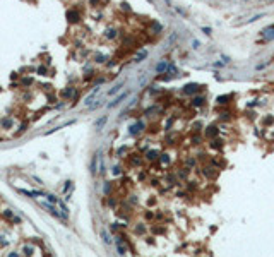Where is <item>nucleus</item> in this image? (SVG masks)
<instances>
[{
	"instance_id": "dca6fc26",
	"label": "nucleus",
	"mask_w": 274,
	"mask_h": 257,
	"mask_svg": "<svg viewBox=\"0 0 274 257\" xmlns=\"http://www.w3.org/2000/svg\"><path fill=\"white\" fill-rule=\"evenodd\" d=\"M211 147H214V149H219V147H223V141L214 139V141L211 142Z\"/></svg>"
},
{
	"instance_id": "7ed1b4c3",
	"label": "nucleus",
	"mask_w": 274,
	"mask_h": 257,
	"mask_svg": "<svg viewBox=\"0 0 274 257\" xmlns=\"http://www.w3.org/2000/svg\"><path fill=\"white\" fill-rule=\"evenodd\" d=\"M199 89H200L199 84H195V82H190V84H187L185 88L182 89V93H183V94H195Z\"/></svg>"
},
{
	"instance_id": "f3484780",
	"label": "nucleus",
	"mask_w": 274,
	"mask_h": 257,
	"mask_svg": "<svg viewBox=\"0 0 274 257\" xmlns=\"http://www.w3.org/2000/svg\"><path fill=\"white\" fill-rule=\"evenodd\" d=\"M274 124V117H266L264 120H262V125L264 127H267V125H272Z\"/></svg>"
},
{
	"instance_id": "412c9836",
	"label": "nucleus",
	"mask_w": 274,
	"mask_h": 257,
	"mask_svg": "<svg viewBox=\"0 0 274 257\" xmlns=\"http://www.w3.org/2000/svg\"><path fill=\"white\" fill-rule=\"evenodd\" d=\"M115 36H117V31H115V29H111V28H110V29H106V38L108 39L115 38Z\"/></svg>"
},
{
	"instance_id": "6ab92c4d",
	"label": "nucleus",
	"mask_w": 274,
	"mask_h": 257,
	"mask_svg": "<svg viewBox=\"0 0 274 257\" xmlns=\"http://www.w3.org/2000/svg\"><path fill=\"white\" fill-rule=\"evenodd\" d=\"M146 57H147V52H140V53H137V55H135V62H140V60H144V58H146Z\"/></svg>"
},
{
	"instance_id": "cd10ccee",
	"label": "nucleus",
	"mask_w": 274,
	"mask_h": 257,
	"mask_svg": "<svg viewBox=\"0 0 274 257\" xmlns=\"http://www.w3.org/2000/svg\"><path fill=\"white\" fill-rule=\"evenodd\" d=\"M111 192V183H104V194H110Z\"/></svg>"
},
{
	"instance_id": "a878e982",
	"label": "nucleus",
	"mask_w": 274,
	"mask_h": 257,
	"mask_svg": "<svg viewBox=\"0 0 274 257\" xmlns=\"http://www.w3.org/2000/svg\"><path fill=\"white\" fill-rule=\"evenodd\" d=\"M130 163H132V165H134V166H139L140 165V158H130Z\"/></svg>"
},
{
	"instance_id": "f03ea898",
	"label": "nucleus",
	"mask_w": 274,
	"mask_h": 257,
	"mask_svg": "<svg viewBox=\"0 0 274 257\" xmlns=\"http://www.w3.org/2000/svg\"><path fill=\"white\" fill-rule=\"evenodd\" d=\"M115 245H117V250H118L120 255L127 254V244L124 242V237H117V238H115Z\"/></svg>"
},
{
	"instance_id": "473e14b6",
	"label": "nucleus",
	"mask_w": 274,
	"mask_h": 257,
	"mask_svg": "<svg viewBox=\"0 0 274 257\" xmlns=\"http://www.w3.org/2000/svg\"><path fill=\"white\" fill-rule=\"evenodd\" d=\"M38 72H39V74H43V75H45V72H46V69H45V67H39V69H38Z\"/></svg>"
},
{
	"instance_id": "7c9ffc66",
	"label": "nucleus",
	"mask_w": 274,
	"mask_h": 257,
	"mask_svg": "<svg viewBox=\"0 0 274 257\" xmlns=\"http://www.w3.org/2000/svg\"><path fill=\"white\" fill-rule=\"evenodd\" d=\"M125 151H127V147H120V149H118V156H122Z\"/></svg>"
},
{
	"instance_id": "f8f14e48",
	"label": "nucleus",
	"mask_w": 274,
	"mask_h": 257,
	"mask_svg": "<svg viewBox=\"0 0 274 257\" xmlns=\"http://www.w3.org/2000/svg\"><path fill=\"white\" fill-rule=\"evenodd\" d=\"M154 70H156V72H165V70H168V62H161V64H158L156 67H154Z\"/></svg>"
},
{
	"instance_id": "9b49d317",
	"label": "nucleus",
	"mask_w": 274,
	"mask_h": 257,
	"mask_svg": "<svg viewBox=\"0 0 274 257\" xmlns=\"http://www.w3.org/2000/svg\"><path fill=\"white\" fill-rule=\"evenodd\" d=\"M204 96H197V98H194L192 100V106H202L204 105Z\"/></svg>"
},
{
	"instance_id": "ddd939ff",
	"label": "nucleus",
	"mask_w": 274,
	"mask_h": 257,
	"mask_svg": "<svg viewBox=\"0 0 274 257\" xmlns=\"http://www.w3.org/2000/svg\"><path fill=\"white\" fill-rule=\"evenodd\" d=\"M122 88H124V82H118V84L115 86V88H111V89H110V93H108V94H117V93L120 91Z\"/></svg>"
},
{
	"instance_id": "72a5a7b5",
	"label": "nucleus",
	"mask_w": 274,
	"mask_h": 257,
	"mask_svg": "<svg viewBox=\"0 0 274 257\" xmlns=\"http://www.w3.org/2000/svg\"><path fill=\"white\" fill-rule=\"evenodd\" d=\"M103 60H104L103 55H98V57H96V62H103Z\"/></svg>"
},
{
	"instance_id": "1a4fd4ad",
	"label": "nucleus",
	"mask_w": 274,
	"mask_h": 257,
	"mask_svg": "<svg viewBox=\"0 0 274 257\" xmlns=\"http://www.w3.org/2000/svg\"><path fill=\"white\" fill-rule=\"evenodd\" d=\"M264 38H266V41H269V39H272V38H274V26L267 28V29L264 31Z\"/></svg>"
},
{
	"instance_id": "aec40b11",
	"label": "nucleus",
	"mask_w": 274,
	"mask_h": 257,
	"mask_svg": "<svg viewBox=\"0 0 274 257\" xmlns=\"http://www.w3.org/2000/svg\"><path fill=\"white\" fill-rule=\"evenodd\" d=\"M104 124H106V117L99 118V120L96 122V129H98V130H99V129H103V125H104Z\"/></svg>"
},
{
	"instance_id": "4be33fe9",
	"label": "nucleus",
	"mask_w": 274,
	"mask_h": 257,
	"mask_svg": "<svg viewBox=\"0 0 274 257\" xmlns=\"http://www.w3.org/2000/svg\"><path fill=\"white\" fill-rule=\"evenodd\" d=\"M101 237H103V240L106 242V244H111V238H110V235L106 233V230H103V231H101Z\"/></svg>"
},
{
	"instance_id": "5701e85b",
	"label": "nucleus",
	"mask_w": 274,
	"mask_h": 257,
	"mask_svg": "<svg viewBox=\"0 0 274 257\" xmlns=\"http://www.w3.org/2000/svg\"><path fill=\"white\" fill-rule=\"evenodd\" d=\"M178 177H180V178H183V180H185L187 177H189V168H183V172H178Z\"/></svg>"
},
{
	"instance_id": "0eeeda50",
	"label": "nucleus",
	"mask_w": 274,
	"mask_h": 257,
	"mask_svg": "<svg viewBox=\"0 0 274 257\" xmlns=\"http://www.w3.org/2000/svg\"><path fill=\"white\" fill-rule=\"evenodd\" d=\"M127 96H129V91H127V93H122V94L118 96V98H115V101H111V103L108 105V106H110V108H113V106H117V105H120V103H122V101H124Z\"/></svg>"
},
{
	"instance_id": "58836bf2",
	"label": "nucleus",
	"mask_w": 274,
	"mask_h": 257,
	"mask_svg": "<svg viewBox=\"0 0 274 257\" xmlns=\"http://www.w3.org/2000/svg\"><path fill=\"white\" fill-rule=\"evenodd\" d=\"M91 3H93V5H96V3H98V0H91Z\"/></svg>"
},
{
	"instance_id": "c756f323",
	"label": "nucleus",
	"mask_w": 274,
	"mask_h": 257,
	"mask_svg": "<svg viewBox=\"0 0 274 257\" xmlns=\"http://www.w3.org/2000/svg\"><path fill=\"white\" fill-rule=\"evenodd\" d=\"M137 231H139V233H144V231H146V226H144V225H139V226H137Z\"/></svg>"
},
{
	"instance_id": "393cba45",
	"label": "nucleus",
	"mask_w": 274,
	"mask_h": 257,
	"mask_svg": "<svg viewBox=\"0 0 274 257\" xmlns=\"http://www.w3.org/2000/svg\"><path fill=\"white\" fill-rule=\"evenodd\" d=\"M31 254H33V247H31V245L28 247L26 245V247H24V255H31Z\"/></svg>"
},
{
	"instance_id": "c85d7f7f",
	"label": "nucleus",
	"mask_w": 274,
	"mask_h": 257,
	"mask_svg": "<svg viewBox=\"0 0 274 257\" xmlns=\"http://www.w3.org/2000/svg\"><path fill=\"white\" fill-rule=\"evenodd\" d=\"M12 124H14V122H12V120H7V118H5V120H2V125H3V127H10Z\"/></svg>"
},
{
	"instance_id": "a211bd4d",
	"label": "nucleus",
	"mask_w": 274,
	"mask_h": 257,
	"mask_svg": "<svg viewBox=\"0 0 274 257\" xmlns=\"http://www.w3.org/2000/svg\"><path fill=\"white\" fill-rule=\"evenodd\" d=\"M159 160H161V165H168V163H170V154L163 153V154H161V158H159Z\"/></svg>"
},
{
	"instance_id": "e433bc0d",
	"label": "nucleus",
	"mask_w": 274,
	"mask_h": 257,
	"mask_svg": "<svg viewBox=\"0 0 274 257\" xmlns=\"http://www.w3.org/2000/svg\"><path fill=\"white\" fill-rule=\"evenodd\" d=\"M108 202H110V206H111V208H113V206L117 204V201H115V199H110V201H108Z\"/></svg>"
},
{
	"instance_id": "f257e3e1",
	"label": "nucleus",
	"mask_w": 274,
	"mask_h": 257,
	"mask_svg": "<svg viewBox=\"0 0 274 257\" xmlns=\"http://www.w3.org/2000/svg\"><path fill=\"white\" fill-rule=\"evenodd\" d=\"M144 129H146V124L139 120V122H135L134 125H130V127H129V134H130V136H137V134L144 132Z\"/></svg>"
},
{
	"instance_id": "c9c22d12",
	"label": "nucleus",
	"mask_w": 274,
	"mask_h": 257,
	"mask_svg": "<svg viewBox=\"0 0 274 257\" xmlns=\"http://www.w3.org/2000/svg\"><path fill=\"white\" fill-rule=\"evenodd\" d=\"M122 9H125V10H130V7H129V3H122Z\"/></svg>"
},
{
	"instance_id": "4c0bfd02",
	"label": "nucleus",
	"mask_w": 274,
	"mask_h": 257,
	"mask_svg": "<svg viewBox=\"0 0 274 257\" xmlns=\"http://www.w3.org/2000/svg\"><path fill=\"white\" fill-rule=\"evenodd\" d=\"M118 230V226H117V223H115V225H111V231H117Z\"/></svg>"
},
{
	"instance_id": "39448f33",
	"label": "nucleus",
	"mask_w": 274,
	"mask_h": 257,
	"mask_svg": "<svg viewBox=\"0 0 274 257\" xmlns=\"http://www.w3.org/2000/svg\"><path fill=\"white\" fill-rule=\"evenodd\" d=\"M218 134H219V129L216 127V125H211V127H207V130H206V136L211 137V139H214Z\"/></svg>"
},
{
	"instance_id": "20e7f679",
	"label": "nucleus",
	"mask_w": 274,
	"mask_h": 257,
	"mask_svg": "<svg viewBox=\"0 0 274 257\" xmlns=\"http://www.w3.org/2000/svg\"><path fill=\"white\" fill-rule=\"evenodd\" d=\"M204 175L207 177V178H216L218 177V172H216V168L214 166H204Z\"/></svg>"
},
{
	"instance_id": "2eb2a0df",
	"label": "nucleus",
	"mask_w": 274,
	"mask_h": 257,
	"mask_svg": "<svg viewBox=\"0 0 274 257\" xmlns=\"http://www.w3.org/2000/svg\"><path fill=\"white\" fill-rule=\"evenodd\" d=\"M98 91H99V88H96V89H94V91H93V93H91V94H89L88 98H86V101H84V103H86V105H91V101H93V98H94V96H96V93H98Z\"/></svg>"
},
{
	"instance_id": "bb28decb",
	"label": "nucleus",
	"mask_w": 274,
	"mask_h": 257,
	"mask_svg": "<svg viewBox=\"0 0 274 257\" xmlns=\"http://www.w3.org/2000/svg\"><path fill=\"white\" fill-rule=\"evenodd\" d=\"M192 144H194V146H199V144H200V137L199 136L192 137Z\"/></svg>"
},
{
	"instance_id": "9d476101",
	"label": "nucleus",
	"mask_w": 274,
	"mask_h": 257,
	"mask_svg": "<svg viewBox=\"0 0 274 257\" xmlns=\"http://www.w3.org/2000/svg\"><path fill=\"white\" fill-rule=\"evenodd\" d=\"M231 98H233L231 94H228V96H218V100H216V101H218V105H228Z\"/></svg>"
},
{
	"instance_id": "b1692460",
	"label": "nucleus",
	"mask_w": 274,
	"mask_h": 257,
	"mask_svg": "<svg viewBox=\"0 0 274 257\" xmlns=\"http://www.w3.org/2000/svg\"><path fill=\"white\" fill-rule=\"evenodd\" d=\"M72 94H74V88H68V89L63 91V96H65V98H70Z\"/></svg>"
},
{
	"instance_id": "6e6552de",
	"label": "nucleus",
	"mask_w": 274,
	"mask_h": 257,
	"mask_svg": "<svg viewBox=\"0 0 274 257\" xmlns=\"http://www.w3.org/2000/svg\"><path fill=\"white\" fill-rule=\"evenodd\" d=\"M159 156H161V154H159V151H158V149H151V151H147V154H146V158H147L149 161L158 160Z\"/></svg>"
},
{
	"instance_id": "2f4dec72",
	"label": "nucleus",
	"mask_w": 274,
	"mask_h": 257,
	"mask_svg": "<svg viewBox=\"0 0 274 257\" xmlns=\"http://www.w3.org/2000/svg\"><path fill=\"white\" fill-rule=\"evenodd\" d=\"M118 173H120V166H115V168H113V175H118Z\"/></svg>"
},
{
	"instance_id": "4468645a",
	"label": "nucleus",
	"mask_w": 274,
	"mask_h": 257,
	"mask_svg": "<svg viewBox=\"0 0 274 257\" xmlns=\"http://www.w3.org/2000/svg\"><path fill=\"white\" fill-rule=\"evenodd\" d=\"M96 163H98V154H94V156H93V161H91V173L93 175L96 173Z\"/></svg>"
},
{
	"instance_id": "ea45409f",
	"label": "nucleus",
	"mask_w": 274,
	"mask_h": 257,
	"mask_svg": "<svg viewBox=\"0 0 274 257\" xmlns=\"http://www.w3.org/2000/svg\"><path fill=\"white\" fill-rule=\"evenodd\" d=\"M9 257H17V255H16V254H10V255H9Z\"/></svg>"
},
{
	"instance_id": "f704fd0d",
	"label": "nucleus",
	"mask_w": 274,
	"mask_h": 257,
	"mask_svg": "<svg viewBox=\"0 0 274 257\" xmlns=\"http://www.w3.org/2000/svg\"><path fill=\"white\" fill-rule=\"evenodd\" d=\"M22 84H26V86H28V84H31V79H29V77H26V79L22 81Z\"/></svg>"
},
{
	"instance_id": "423d86ee",
	"label": "nucleus",
	"mask_w": 274,
	"mask_h": 257,
	"mask_svg": "<svg viewBox=\"0 0 274 257\" xmlns=\"http://www.w3.org/2000/svg\"><path fill=\"white\" fill-rule=\"evenodd\" d=\"M79 17H81V16H79L77 10H68V12H67V19H68V22H77Z\"/></svg>"
}]
</instances>
